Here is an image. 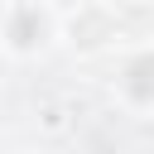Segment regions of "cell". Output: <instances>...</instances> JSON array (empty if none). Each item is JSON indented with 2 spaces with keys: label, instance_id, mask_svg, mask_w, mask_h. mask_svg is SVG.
Masks as SVG:
<instances>
[{
  "label": "cell",
  "instance_id": "cell-1",
  "mask_svg": "<svg viewBox=\"0 0 154 154\" xmlns=\"http://www.w3.org/2000/svg\"><path fill=\"white\" fill-rule=\"evenodd\" d=\"M53 38V14L38 5V0H10L5 5V19H0V48L10 53H38L43 43Z\"/></svg>",
  "mask_w": 154,
  "mask_h": 154
},
{
  "label": "cell",
  "instance_id": "cell-2",
  "mask_svg": "<svg viewBox=\"0 0 154 154\" xmlns=\"http://www.w3.org/2000/svg\"><path fill=\"white\" fill-rule=\"evenodd\" d=\"M116 96L130 106V111H154V48H140L120 63V77H116Z\"/></svg>",
  "mask_w": 154,
  "mask_h": 154
},
{
  "label": "cell",
  "instance_id": "cell-3",
  "mask_svg": "<svg viewBox=\"0 0 154 154\" xmlns=\"http://www.w3.org/2000/svg\"><path fill=\"white\" fill-rule=\"evenodd\" d=\"M14 154H38V149H14Z\"/></svg>",
  "mask_w": 154,
  "mask_h": 154
},
{
  "label": "cell",
  "instance_id": "cell-4",
  "mask_svg": "<svg viewBox=\"0 0 154 154\" xmlns=\"http://www.w3.org/2000/svg\"><path fill=\"white\" fill-rule=\"evenodd\" d=\"M0 72H5V58H0Z\"/></svg>",
  "mask_w": 154,
  "mask_h": 154
}]
</instances>
